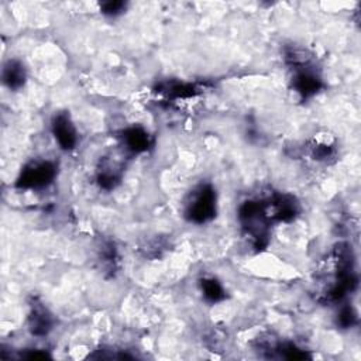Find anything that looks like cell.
<instances>
[{
  "instance_id": "1",
  "label": "cell",
  "mask_w": 361,
  "mask_h": 361,
  "mask_svg": "<svg viewBox=\"0 0 361 361\" xmlns=\"http://www.w3.org/2000/svg\"><path fill=\"white\" fill-rule=\"evenodd\" d=\"M217 212V195L210 183L195 186L183 203L185 217L195 224L210 221Z\"/></svg>"
},
{
  "instance_id": "2",
  "label": "cell",
  "mask_w": 361,
  "mask_h": 361,
  "mask_svg": "<svg viewBox=\"0 0 361 361\" xmlns=\"http://www.w3.org/2000/svg\"><path fill=\"white\" fill-rule=\"evenodd\" d=\"M56 175V166L52 161L48 159H34L28 162L21 171L17 186L24 189H44Z\"/></svg>"
},
{
  "instance_id": "3",
  "label": "cell",
  "mask_w": 361,
  "mask_h": 361,
  "mask_svg": "<svg viewBox=\"0 0 361 361\" xmlns=\"http://www.w3.org/2000/svg\"><path fill=\"white\" fill-rule=\"evenodd\" d=\"M52 134L59 148L63 151H71L78 144V130L71 120L68 113H56L51 123Z\"/></svg>"
},
{
  "instance_id": "4",
  "label": "cell",
  "mask_w": 361,
  "mask_h": 361,
  "mask_svg": "<svg viewBox=\"0 0 361 361\" xmlns=\"http://www.w3.org/2000/svg\"><path fill=\"white\" fill-rule=\"evenodd\" d=\"M30 330L35 336H45L52 329V316L42 303L34 302L28 316Z\"/></svg>"
},
{
  "instance_id": "5",
  "label": "cell",
  "mask_w": 361,
  "mask_h": 361,
  "mask_svg": "<svg viewBox=\"0 0 361 361\" xmlns=\"http://www.w3.org/2000/svg\"><path fill=\"white\" fill-rule=\"evenodd\" d=\"M121 142H123V148H126V151L133 152V154H140V152H144L148 149L149 134L142 127L134 126V127L126 128L123 131Z\"/></svg>"
},
{
  "instance_id": "6",
  "label": "cell",
  "mask_w": 361,
  "mask_h": 361,
  "mask_svg": "<svg viewBox=\"0 0 361 361\" xmlns=\"http://www.w3.org/2000/svg\"><path fill=\"white\" fill-rule=\"evenodd\" d=\"M27 79L25 66L18 59H10L3 68V82L13 90L24 86Z\"/></svg>"
},
{
  "instance_id": "7",
  "label": "cell",
  "mask_w": 361,
  "mask_h": 361,
  "mask_svg": "<svg viewBox=\"0 0 361 361\" xmlns=\"http://www.w3.org/2000/svg\"><path fill=\"white\" fill-rule=\"evenodd\" d=\"M202 293L209 302H219L224 298V289L214 278H204L200 282Z\"/></svg>"
},
{
  "instance_id": "8",
  "label": "cell",
  "mask_w": 361,
  "mask_h": 361,
  "mask_svg": "<svg viewBox=\"0 0 361 361\" xmlns=\"http://www.w3.org/2000/svg\"><path fill=\"white\" fill-rule=\"evenodd\" d=\"M357 319L355 312L353 310L351 306H343L337 314V324H340L341 327H350L354 324Z\"/></svg>"
},
{
  "instance_id": "9",
  "label": "cell",
  "mask_w": 361,
  "mask_h": 361,
  "mask_svg": "<svg viewBox=\"0 0 361 361\" xmlns=\"http://www.w3.org/2000/svg\"><path fill=\"white\" fill-rule=\"evenodd\" d=\"M102 11L106 14V16H118L121 14L124 10H126V3L123 1H106L100 6Z\"/></svg>"
}]
</instances>
